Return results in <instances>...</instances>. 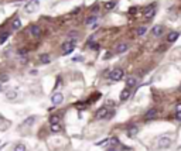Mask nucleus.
I'll return each instance as SVG.
<instances>
[{
    "label": "nucleus",
    "instance_id": "nucleus-1",
    "mask_svg": "<svg viewBox=\"0 0 181 151\" xmlns=\"http://www.w3.org/2000/svg\"><path fill=\"white\" fill-rule=\"evenodd\" d=\"M123 76H125V71H123V69H120V68L113 69V71L109 74V78H110L112 81H115V82L122 81V79H123Z\"/></svg>",
    "mask_w": 181,
    "mask_h": 151
},
{
    "label": "nucleus",
    "instance_id": "nucleus-2",
    "mask_svg": "<svg viewBox=\"0 0 181 151\" xmlns=\"http://www.w3.org/2000/svg\"><path fill=\"white\" fill-rule=\"evenodd\" d=\"M75 40H69V41H67V43L62 44V55H67L69 54V52H72L75 48Z\"/></svg>",
    "mask_w": 181,
    "mask_h": 151
},
{
    "label": "nucleus",
    "instance_id": "nucleus-3",
    "mask_svg": "<svg viewBox=\"0 0 181 151\" xmlns=\"http://www.w3.org/2000/svg\"><path fill=\"white\" fill-rule=\"evenodd\" d=\"M159 148H167V147H170L171 145V139L169 136H163V137H160L159 139Z\"/></svg>",
    "mask_w": 181,
    "mask_h": 151
},
{
    "label": "nucleus",
    "instance_id": "nucleus-4",
    "mask_svg": "<svg viewBox=\"0 0 181 151\" xmlns=\"http://www.w3.org/2000/svg\"><path fill=\"white\" fill-rule=\"evenodd\" d=\"M62 100H64V95H62V93H60V92L54 93L53 96H51V102H53L54 105H61V103H62Z\"/></svg>",
    "mask_w": 181,
    "mask_h": 151
},
{
    "label": "nucleus",
    "instance_id": "nucleus-5",
    "mask_svg": "<svg viewBox=\"0 0 181 151\" xmlns=\"http://www.w3.org/2000/svg\"><path fill=\"white\" fill-rule=\"evenodd\" d=\"M163 32H164V27L163 26H153V28H151V35L153 37H160Z\"/></svg>",
    "mask_w": 181,
    "mask_h": 151
},
{
    "label": "nucleus",
    "instance_id": "nucleus-6",
    "mask_svg": "<svg viewBox=\"0 0 181 151\" xmlns=\"http://www.w3.org/2000/svg\"><path fill=\"white\" fill-rule=\"evenodd\" d=\"M105 116H107V108H101V109L96 110V113H95V119L96 120L103 119Z\"/></svg>",
    "mask_w": 181,
    "mask_h": 151
},
{
    "label": "nucleus",
    "instance_id": "nucleus-7",
    "mask_svg": "<svg viewBox=\"0 0 181 151\" xmlns=\"http://www.w3.org/2000/svg\"><path fill=\"white\" fill-rule=\"evenodd\" d=\"M30 32H31L33 37L38 38V37L41 35V27H40V26H37V24H34V26H31V28H30Z\"/></svg>",
    "mask_w": 181,
    "mask_h": 151
},
{
    "label": "nucleus",
    "instance_id": "nucleus-8",
    "mask_svg": "<svg viewBox=\"0 0 181 151\" xmlns=\"http://www.w3.org/2000/svg\"><path fill=\"white\" fill-rule=\"evenodd\" d=\"M129 50V44L128 43H122L116 45V52L117 54H125L126 51Z\"/></svg>",
    "mask_w": 181,
    "mask_h": 151
},
{
    "label": "nucleus",
    "instance_id": "nucleus-9",
    "mask_svg": "<svg viewBox=\"0 0 181 151\" xmlns=\"http://www.w3.org/2000/svg\"><path fill=\"white\" fill-rule=\"evenodd\" d=\"M156 114H157V109H149L146 113H144V119L146 120H150V119H153V117H156Z\"/></svg>",
    "mask_w": 181,
    "mask_h": 151
},
{
    "label": "nucleus",
    "instance_id": "nucleus-10",
    "mask_svg": "<svg viewBox=\"0 0 181 151\" xmlns=\"http://www.w3.org/2000/svg\"><path fill=\"white\" fill-rule=\"evenodd\" d=\"M136 85H137V79H136L135 76H130V78L126 79V88L132 89V88H135Z\"/></svg>",
    "mask_w": 181,
    "mask_h": 151
},
{
    "label": "nucleus",
    "instance_id": "nucleus-11",
    "mask_svg": "<svg viewBox=\"0 0 181 151\" xmlns=\"http://www.w3.org/2000/svg\"><path fill=\"white\" fill-rule=\"evenodd\" d=\"M37 4H38V1L37 0H34V1H31V3H28L26 7H24V10L27 11V13H31V11L35 10V7H37Z\"/></svg>",
    "mask_w": 181,
    "mask_h": 151
},
{
    "label": "nucleus",
    "instance_id": "nucleus-12",
    "mask_svg": "<svg viewBox=\"0 0 181 151\" xmlns=\"http://www.w3.org/2000/svg\"><path fill=\"white\" fill-rule=\"evenodd\" d=\"M129 97H130V89H129V88H125V89L122 90V93H120V100L125 102V100H128Z\"/></svg>",
    "mask_w": 181,
    "mask_h": 151
},
{
    "label": "nucleus",
    "instance_id": "nucleus-13",
    "mask_svg": "<svg viewBox=\"0 0 181 151\" xmlns=\"http://www.w3.org/2000/svg\"><path fill=\"white\" fill-rule=\"evenodd\" d=\"M180 37V32H177V31H171L169 35H167V41L169 43H174L177 38Z\"/></svg>",
    "mask_w": 181,
    "mask_h": 151
},
{
    "label": "nucleus",
    "instance_id": "nucleus-14",
    "mask_svg": "<svg viewBox=\"0 0 181 151\" xmlns=\"http://www.w3.org/2000/svg\"><path fill=\"white\" fill-rule=\"evenodd\" d=\"M40 62H41V64H48V62H51V55L50 54H41L40 55Z\"/></svg>",
    "mask_w": 181,
    "mask_h": 151
},
{
    "label": "nucleus",
    "instance_id": "nucleus-15",
    "mask_svg": "<svg viewBox=\"0 0 181 151\" xmlns=\"http://www.w3.org/2000/svg\"><path fill=\"white\" fill-rule=\"evenodd\" d=\"M60 120H61V117H60L58 114H51L48 121H50V124H58V123H60Z\"/></svg>",
    "mask_w": 181,
    "mask_h": 151
},
{
    "label": "nucleus",
    "instance_id": "nucleus-16",
    "mask_svg": "<svg viewBox=\"0 0 181 151\" xmlns=\"http://www.w3.org/2000/svg\"><path fill=\"white\" fill-rule=\"evenodd\" d=\"M11 28H13V30H20V28H21V21H20V19L13 20V23H11Z\"/></svg>",
    "mask_w": 181,
    "mask_h": 151
},
{
    "label": "nucleus",
    "instance_id": "nucleus-17",
    "mask_svg": "<svg viewBox=\"0 0 181 151\" xmlns=\"http://www.w3.org/2000/svg\"><path fill=\"white\" fill-rule=\"evenodd\" d=\"M146 31H147V27H146V26H140L137 28V31H136V35H137V37H141V35L146 34Z\"/></svg>",
    "mask_w": 181,
    "mask_h": 151
},
{
    "label": "nucleus",
    "instance_id": "nucleus-18",
    "mask_svg": "<svg viewBox=\"0 0 181 151\" xmlns=\"http://www.w3.org/2000/svg\"><path fill=\"white\" fill-rule=\"evenodd\" d=\"M137 133H139V127H137V126H133V127H130V129H129L128 136H129V137H133V136H136Z\"/></svg>",
    "mask_w": 181,
    "mask_h": 151
},
{
    "label": "nucleus",
    "instance_id": "nucleus-19",
    "mask_svg": "<svg viewBox=\"0 0 181 151\" xmlns=\"http://www.w3.org/2000/svg\"><path fill=\"white\" fill-rule=\"evenodd\" d=\"M16 97H17V92L16 90H9L6 93V99H9V100H14Z\"/></svg>",
    "mask_w": 181,
    "mask_h": 151
},
{
    "label": "nucleus",
    "instance_id": "nucleus-20",
    "mask_svg": "<svg viewBox=\"0 0 181 151\" xmlns=\"http://www.w3.org/2000/svg\"><path fill=\"white\" fill-rule=\"evenodd\" d=\"M96 19H98V16H96V14H92V16H89L88 19H85V24L89 26V24H92L94 21H96Z\"/></svg>",
    "mask_w": 181,
    "mask_h": 151
},
{
    "label": "nucleus",
    "instance_id": "nucleus-21",
    "mask_svg": "<svg viewBox=\"0 0 181 151\" xmlns=\"http://www.w3.org/2000/svg\"><path fill=\"white\" fill-rule=\"evenodd\" d=\"M107 144H109L110 147H113V145H117V144H119V139H116V137H110V139L107 140Z\"/></svg>",
    "mask_w": 181,
    "mask_h": 151
},
{
    "label": "nucleus",
    "instance_id": "nucleus-22",
    "mask_svg": "<svg viewBox=\"0 0 181 151\" xmlns=\"http://www.w3.org/2000/svg\"><path fill=\"white\" fill-rule=\"evenodd\" d=\"M14 151H27V147H26L23 143H20V144H16V145H14Z\"/></svg>",
    "mask_w": 181,
    "mask_h": 151
},
{
    "label": "nucleus",
    "instance_id": "nucleus-23",
    "mask_svg": "<svg viewBox=\"0 0 181 151\" xmlns=\"http://www.w3.org/2000/svg\"><path fill=\"white\" fill-rule=\"evenodd\" d=\"M154 17V9L153 10H149V11H144V19L146 20H150V19H153Z\"/></svg>",
    "mask_w": 181,
    "mask_h": 151
},
{
    "label": "nucleus",
    "instance_id": "nucleus-24",
    "mask_svg": "<svg viewBox=\"0 0 181 151\" xmlns=\"http://www.w3.org/2000/svg\"><path fill=\"white\" fill-rule=\"evenodd\" d=\"M115 6H116V1L112 0V1H107L106 4H105V9H106V10H110V9H113Z\"/></svg>",
    "mask_w": 181,
    "mask_h": 151
},
{
    "label": "nucleus",
    "instance_id": "nucleus-25",
    "mask_svg": "<svg viewBox=\"0 0 181 151\" xmlns=\"http://www.w3.org/2000/svg\"><path fill=\"white\" fill-rule=\"evenodd\" d=\"M9 37H10V32H3V34L0 35V43L3 44L6 40H7V38H9Z\"/></svg>",
    "mask_w": 181,
    "mask_h": 151
},
{
    "label": "nucleus",
    "instance_id": "nucleus-26",
    "mask_svg": "<svg viewBox=\"0 0 181 151\" xmlns=\"http://www.w3.org/2000/svg\"><path fill=\"white\" fill-rule=\"evenodd\" d=\"M34 121H35V117H34V116H31V117H28V119L24 120V124H26V126H31Z\"/></svg>",
    "mask_w": 181,
    "mask_h": 151
},
{
    "label": "nucleus",
    "instance_id": "nucleus-27",
    "mask_svg": "<svg viewBox=\"0 0 181 151\" xmlns=\"http://www.w3.org/2000/svg\"><path fill=\"white\" fill-rule=\"evenodd\" d=\"M51 131H53V133H58V131H61V126H60V123H58V124H51Z\"/></svg>",
    "mask_w": 181,
    "mask_h": 151
},
{
    "label": "nucleus",
    "instance_id": "nucleus-28",
    "mask_svg": "<svg viewBox=\"0 0 181 151\" xmlns=\"http://www.w3.org/2000/svg\"><path fill=\"white\" fill-rule=\"evenodd\" d=\"M9 81V75L6 74H0V82H7Z\"/></svg>",
    "mask_w": 181,
    "mask_h": 151
},
{
    "label": "nucleus",
    "instance_id": "nucleus-29",
    "mask_svg": "<svg viewBox=\"0 0 181 151\" xmlns=\"http://www.w3.org/2000/svg\"><path fill=\"white\" fill-rule=\"evenodd\" d=\"M89 48H91L92 51H98V50H99V44H89Z\"/></svg>",
    "mask_w": 181,
    "mask_h": 151
},
{
    "label": "nucleus",
    "instance_id": "nucleus-30",
    "mask_svg": "<svg viewBox=\"0 0 181 151\" xmlns=\"http://www.w3.org/2000/svg\"><path fill=\"white\" fill-rule=\"evenodd\" d=\"M76 35H78V32H76V31H74V32H69V34H68V37H69L71 40H72V38H75Z\"/></svg>",
    "mask_w": 181,
    "mask_h": 151
},
{
    "label": "nucleus",
    "instance_id": "nucleus-31",
    "mask_svg": "<svg viewBox=\"0 0 181 151\" xmlns=\"http://www.w3.org/2000/svg\"><path fill=\"white\" fill-rule=\"evenodd\" d=\"M175 119L181 121V112H175Z\"/></svg>",
    "mask_w": 181,
    "mask_h": 151
},
{
    "label": "nucleus",
    "instance_id": "nucleus-32",
    "mask_svg": "<svg viewBox=\"0 0 181 151\" xmlns=\"http://www.w3.org/2000/svg\"><path fill=\"white\" fill-rule=\"evenodd\" d=\"M72 61H75V62H78V61H82V57H74V58H72Z\"/></svg>",
    "mask_w": 181,
    "mask_h": 151
},
{
    "label": "nucleus",
    "instance_id": "nucleus-33",
    "mask_svg": "<svg viewBox=\"0 0 181 151\" xmlns=\"http://www.w3.org/2000/svg\"><path fill=\"white\" fill-rule=\"evenodd\" d=\"M175 112H181V102L180 103H177V106H175Z\"/></svg>",
    "mask_w": 181,
    "mask_h": 151
},
{
    "label": "nucleus",
    "instance_id": "nucleus-34",
    "mask_svg": "<svg viewBox=\"0 0 181 151\" xmlns=\"http://www.w3.org/2000/svg\"><path fill=\"white\" fill-rule=\"evenodd\" d=\"M19 54H20V55H24V54H27V50H20V51H19Z\"/></svg>",
    "mask_w": 181,
    "mask_h": 151
},
{
    "label": "nucleus",
    "instance_id": "nucleus-35",
    "mask_svg": "<svg viewBox=\"0 0 181 151\" xmlns=\"http://www.w3.org/2000/svg\"><path fill=\"white\" fill-rule=\"evenodd\" d=\"M99 10V6H98V4H96V6H94V7H92V11H98Z\"/></svg>",
    "mask_w": 181,
    "mask_h": 151
},
{
    "label": "nucleus",
    "instance_id": "nucleus-36",
    "mask_svg": "<svg viewBox=\"0 0 181 151\" xmlns=\"http://www.w3.org/2000/svg\"><path fill=\"white\" fill-rule=\"evenodd\" d=\"M106 105L110 108V106H113V102H112V100H109V102H106Z\"/></svg>",
    "mask_w": 181,
    "mask_h": 151
},
{
    "label": "nucleus",
    "instance_id": "nucleus-37",
    "mask_svg": "<svg viewBox=\"0 0 181 151\" xmlns=\"http://www.w3.org/2000/svg\"><path fill=\"white\" fill-rule=\"evenodd\" d=\"M178 92H180V93H181V85H180V88H178Z\"/></svg>",
    "mask_w": 181,
    "mask_h": 151
},
{
    "label": "nucleus",
    "instance_id": "nucleus-38",
    "mask_svg": "<svg viewBox=\"0 0 181 151\" xmlns=\"http://www.w3.org/2000/svg\"><path fill=\"white\" fill-rule=\"evenodd\" d=\"M110 151H116V150H113V148H110Z\"/></svg>",
    "mask_w": 181,
    "mask_h": 151
},
{
    "label": "nucleus",
    "instance_id": "nucleus-39",
    "mask_svg": "<svg viewBox=\"0 0 181 151\" xmlns=\"http://www.w3.org/2000/svg\"><path fill=\"white\" fill-rule=\"evenodd\" d=\"M0 90H1V85H0Z\"/></svg>",
    "mask_w": 181,
    "mask_h": 151
}]
</instances>
